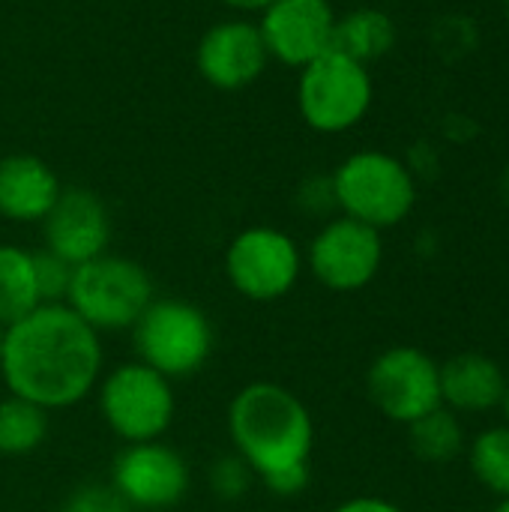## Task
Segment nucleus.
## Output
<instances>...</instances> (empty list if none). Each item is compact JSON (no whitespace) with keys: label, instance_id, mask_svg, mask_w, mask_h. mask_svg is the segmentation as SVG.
<instances>
[{"label":"nucleus","instance_id":"1","mask_svg":"<svg viewBox=\"0 0 509 512\" xmlns=\"http://www.w3.org/2000/svg\"><path fill=\"white\" fill-rule=\"evenodd\" d=\"M102 366V336L66 303H39L3 327L0 378L9 396L45 411H66L90 399Z\"/></svg>","mask_w":509,"mask_h":512},{"label":"nucleus","instance_id":"2","mask_svg":"<svg viewBox=\"0 0 509 512\" xmlns=\"http://www.w3.org/2000/svg\"><path fill=\"white\" fill-rule=\"evenodd\" d=\"M228 438L255 480H264L309 465L315 420L306 402L285 384L252 381L228 405Z\"/></svg>","mask_w":509,"mask_h":512},{"label":"nucleus","instance_id":"3","mask_svg":"<svg viewBox=\"0 0 509 512\" xmlns=\"http://www.w3.org/2000/svg\"><path fill=\"white\" fill-rule=\"evenodd\" d=\"M330 177L339 213L375 231L402 225L417 207V177L387 150H357Z\"/></svg>","mask_w":509,"mask_h":512},{"label":"nucleus","instance_id":"4","mask_svg":"<svg viewBox=\"0 0 509 512\" xmlns=\"http://www.w3.org/2000/svg\"><path fill=\"white\" fill-rule=\"evenodd\" d=\"M129 333L135 360L156 369L168 381L198 375L216 345L207 312L180 297H156Z\"/></svg>","mask_w":509,"mask_h":512},{"label":"nucleus","instance_id":"5","mask_svg":"<svg viewBox=\"0 0 509 512\" xmlns=\"http://www.w3.org/2000/svg\"><path fill=\"white\" fill-rule=\"evenodd\" d=\"M153 300L156 288L147 267L111 252L78 264L66 294V306L99 336L132 330Z\"/></svg>","mask_w":509,"mask_h":512},{"label":"nucleus","instance_id":"6","mask_svg":"<svg viewBox=\"0 0 509 512\" xmlns=\"http://www.w3.org/2000/svg\"><path fill=\"white\" fill-rule=\"evenodd\" d=\"M96 399L105 426L123 444L162 441L177 411L174 381L141 360L117 363L114 369L102 372Z\"/></svg>","mask_w":509,"mask_h":512},{"label":"nucleus","instance_id":"7","mask_svg":"<svg viewBox=\"0 0 509 512\" xmlns=\"http://www.w3.org/2000/svg\"><path fill=\"white\" fill-rule=\"evenodd\" d=\"M375 102V81L369 66L330 48L300 69L297 108L309 129L339 135L360 126Z\"/></svg>","mask_w":509,"mask_h":512},{"label":"nucleus","instance_id":"8","mask_svg":"<svg viewBox=\"0 0 509 512\" xmlns=\"http://www.w3.org/2000/svg\"><path fill=\"white\" fill-rule=\"evenodd\" d=\"M303 249L273 225L243 228L225 249V276L231 288L252 303H276L288 297L303 276Z\"/></svg>","mask_w":509,"mask_h":512},{"label":"nucleus","instance_id":"9","mask_svg":"<svg viewBox=\"0 0 509 512\" xmlns=\"http://www.w3.org/2000/svg\"><path fill=\"white\" fill-rule=\"evenodd\" d=\"M366 396L381 417L411 426L441 408V363L417 345H390L366 369Z\"/></svg>","mask_w":509,"mask_h":512},{"label":"nucleus","instance_id":"10","mask_svg":"<svg viewBox=\"0 0 509 512\" xmlns=\"http://www.w3.org/2000/svg\"><path fill=\"white\" fill-rule=\"evenodd\" d=\"M303 261L327 291L354 294L378 279L384 267V237L381 231L339 213L318 228Z\"/></svg>","mask_w":509,"mask_h":512},{"label":"nucleus","instance_id":"11","mask_svg":"<svg viewBox=\"0 0 509 512\" xmlns=\"http://www.w3.org/2000/svg\"><path fill=\"white\" fill-rule=\"evenodd\" d=\"M111 489L141 512H162L177 507L192 486L189 462L165 441L123 444L111 462Z\"/></svg>","mask_w":509,"mask_h":512},{"label":"nucleus","instance_id":"12","mask_svg":"<svg viewBox=\"0 0 509 512\" xmlns=\"http://www.w3.org/2000/svg\"><path fill=\"white\" fill-rule=\"evenodd\" d=\"M336 21L330 0H273L258 18V30L270 60L303 69L333 48Z\"/></svg>","mask_w":509,"mask_h":512},{"label":"nucleus","instance_id":"13","mask_svg":"<svg viewBox=\"0 0 509 512\" xmlns=\"http://www.w3.org/2000/svg\"><path fill=\"white\" fill-rule=\"evenodd\" d=\"M270 63L267 45L261 39L258 24L243 18H228L213 24L198 48H195V69L198 75L216 90H243L255 84Z\"/></svg>","mask_w":509,"mask_h":512},{"label":"nucleus","instance_id":"14","mask_svg":"<svg viewBox=\"0 0 509 512\" xmlns=\"http://www.w3.org/2000/svg\"><path fill=\"white\" fill-rule=\"evenodd\" d=\"M39 225L45 249L72 267L105 255L111 243V213L90 189H63Z\"/></svg>","mask_w":509,"mask_h":512},{"label":"nucleus","instance_id":"15","mask_svg":"<svg viewBox=\"0 0 509 512\" xmlns=\"http://www.w3.org/2000/svg\"><path fill=\"white\" fill-rule=\"evenodd\" d=\"M504 366L480 351H462L441 363V405L459 417H483L501 408L507 390Z\"/></svg>","mask_w":509,"mask_h":512},{"label":"nucleus","instance_id":"16","mask_svg":"<svg viewBox=\"0 0 509 512\" xmlns=\"http://www.w3.org/2000/svg\"><path fill=\"white\" fill-rule=\"evenodd\" d=\"M63 186L54 168L30 153H12L0 159V216L9 222H42Z\"/></svg>","mask_w":509,"mask_h":512},{"label":"nucleus","instance_id":"17","mask_svg":"<svg viewBox=\"0 0 509 512\" xmlns=\"http://www.w3.org/2000/svg\"><path fill=\"white\" fill-rule=\"evenodd\" d=\"M396 39H399L396 21L384 9L363 6L336 21L333 48L369 66L372 60H381L384 54H390Z\"/></svg>","mask_w":509,"mask_h":512},{"label":"nucleus","instance_id":"18","mask_svg":"<svg viewBox=\"0 0 509 512\" xmlns=\"http://www.w3.org/2000/svg\"><path fill=\"white\" fill-rule=\"evenodd\" d=\"M408 429V447L414 453L417 462L423 465H453L456 459L465 456L468 447V432L459 414H453L450 408H435L426 417L414 420Z\"/></svg>","mask_w":509,"mask_h":512},{"label":"nucleus","instance_id":"19","mask_svg":"<svg viewBox=\"0 0 509 512\" xmlns=\"http://www.w3.org/2000/svg\"><path fill=\"white\" fill-rule=\"evenodd\" d=\"M39 306L33 252L15 243H0V324L24 318Z\"/></svg>","mask_w":509,"mask_h":512},{"label":"nucleus","instance_id":"20","mask_svg":"<svg viewBox=\"0 0 509 512\" xmlns=\"http://www.w3.org/2000/svg\"><path fill=\"white\" fill-rule=\"evenodd\" d=\"M48 432L51 411L18 396L0 399V456H30L48 441Z\"/></svg>","mask_w":509,"mask_h":512},{"label":"nucleus","instance_id":"21","mask_svg":"<svg viewBox=\"0 0 509 512\" xmlns=\"http://www.w3.org/2000/svg\"><path fill=\"white\" fill-rule=\"evenodd\" d=\"M465 462L471 477L480 489H486L492 498H509V426H486L480 429L468 447Z\"/></svg>","mask_w":509,"mask_h":512},{"label":"nucleus","instance_id":"22","mask_svg":"<svg viewBox=\"0 0 509 512\" xmlns=\"http://www.w3.org/2000/svg\"><path fill=\"white\" fill-rule=\"evenodd\" d=\"M72 273H75V267L69 261H63L60 255H54L48 249L33 252V276H36L39 303H66Z\"/></svg>","mask_w":509,"mask_h":512},{"label":"nucleus","instance_id":"23","mask_svg":"<svg viewBox=\"0 0 509 512\" xmlns=\"http://www.w3.org/2000/svg\"><path fill=\"white\" fill-rule=\"evenodd\" d=\"M207 483H210V489H213V495L219 501H240L252 489L255 474L237 453H228V456H222V459H216L210 465Z\"/></svg>","mask_w":509,"mask_h":512},{"label":"nucleus","instance_id":"24","mask_svg":"<svg viewBox=\"0 0 509 512\" xmlns=\"http://www.w3.org/2000/svg\"><path fill=\"white\" fill-rule=\"evenodd\" d=\"M60 512H135L114 489L111 483H81L75 486L66 501L60 504Z\"/></svg>","mask_w":509,"mask_h":512},{"label":"nucleus","instance_id":"25","mask_svg":"<svg viewBox=\"0 0 509 512\" xmlns=\"http://www.w3.org/2000/svg\"><path fill=\"white\" fill-rule=\"evenodd\" d=\"M297 207L300 213L312 219H333L339 213L336 207V192H333V177L330 174H312L297 186Z\"/></svg>","mask_w":509,"mask_h":512},{"label":"nucleus","instance_id":"26","mask_svg":"<svg viewBox=\"0 0 509 512\" xmlns=\"http://www.w3.org/2000/svg\"><path fill=\"white\" fill-rule=\"evenodd\" d=\"M309 480H312V468L303 465V468H291V471H282V474H273V477H264L261 486L276 495V498H297L309 489Z\"/></svg>","mask_w":509,"mask_h":512},{"label":"nucleus","instance_id":"27","mask_svg":"<svg viewBox=\"0 0 509 512\" xmlns=\"http://www.w3.org/2000/svg\"><path fill=\"white\" fill-rule=\"evenodd\" d=\"M405 165H408V171H411L417 180H432V177H438V171H441V156H438L435 144L420 141V144L411 150V156L405 159Z\"/></svg>","mask_w":509,"mask_h":512},{"label":"nucleus","instance_id":"28","mask_svg":"<svg viewBox=\"0 0 509 512\" xmlns=\"http://www.w3.org/2000/svg\"><path fill=\"white\" fill-rule=\"evenodd\" d=\"M330 512H405L399 504L387 501V498H375V495H357L348 498L342 504H336Z\"/></svg>","mask_w":509,"mask_h":512},{"label":"nucleus","instance_id":"29","mask_svg":"<svg viewBox=\"0 0 509 512\" xmlns=\"http://www.w3.org/2000/svg\"><path fill=\"white\" fill-rule=\"evenodd\" d=\"M477 132H480V129H477V123H474L468 114H450V117L444 120V135H447L450 141H456V144L471 141Z\"/></svg>","mask_w":509,"mask_h":512},{"label":"nucleus","instance_id":"30","mask_svg":"<svg viewBox=\"0 0 509 512\" xmlns=\"http://www.w3.org/2000/svg\"><path fill=\"white\" fill-rule=\"evenodd\" d=\"M231 9H240V12H264L273 0H219Z\"/></svg>","mask_w":509,"mask_h":512},{"label":"nucleus","instance_id":"31","mask_svg":"<svg viewBox=\"0 0 509 512\" xmlns=\"http://www.w3.org/2000/svg\"><path fill=\"white\" fill-rule=\"evenodd\" d=\"M498 195H501L504 207H507V210H509V162H507V165H504L501 177H498Z\"/></svg>","mask_w":509,"mask_h":512},{"label":"nucleus","instance_id":"32","mask_svg":"<svg viewBox=\"0 0 509 512\" xmlns=\"http://www.w3.org/2000/svg\"><path fill=\"white\" fill-rule=\"evenodd\" d=\"M501 411H504V423L509 426V378H507V390H504V402H501Z\"/></svg>","mask_w":509,"mask_h":512},{"label":"nucleus","instance_id":"33","mask_svg":"<svg viewBox=\"0 0 509 512\" xmlns=\"http://www.w3.org/2000/svg\"><path fill=\"white\" fill-rule=\"evenodd\" d=\"M489 512H509V498H498V501H495V507H492Z\"/></svg>","mask_w":509,"mask_h":512},{"label":"nucleus","instance_id":"34","mask_svg":"<svg viewBox=\"0 0 509 512\" xmlns=\"http://www.w3.org/2000/svg\"><path fill=\"white\" fill-rule=\"evenodd\" d=\"M504 18H507V27H509V0H504Z\"/></svg>","mask_w":509,"mask_h":512},{"label":"nucleus","instance_id":"35","mask_svg":"<svg viewBox=\"0 0 509 512\" xmlns=\"http://www.w3.org/2000/svg\"><path fill=\"white\" fill-rule=\"evenodd\" d=\"M0 354H3V324H0Z\"/></svg>","mask_w":509,"mask_h":512}]
</instances>
